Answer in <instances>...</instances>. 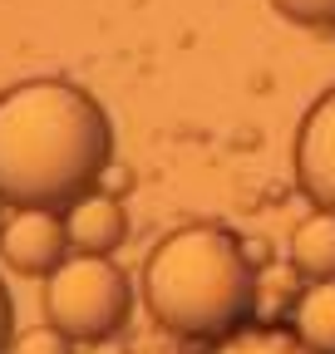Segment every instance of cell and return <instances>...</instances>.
Returning a JSON list of instances; mask_svg holds the SVG:
<instances>
[{
  "label": "cell",
  "instance_id": "cell-1",
  "mask_svg": "<svg viewBox=\"0 0 335 354\" xmlns=\"http://www.w3.org/2000/svg\"><path fill=\"white\" fill-rule=\"evenodd\" d=\"M114 158L104 104L69 79H25L0 94V202L60 212L89 197Z\"/></svg>",
  "mask_w": 335,
  "mask_h": 354
},
{
  "label": "cell",
  "instance_id": "cell-2",
  "mask_svg": "<svg viewBox=\"0 0 335 354\" xmlns=\"http://www.w3.org/2000/svg\"><path fill=\"white\" fill-rule=\"evenodd\" d=\"M148 315L183 339H227L251 320L257 266L242 241L212 221L163 236L143 266Z\"/></svg>",
  "mask_w": 335,
  "mask_h": 354
},
{
  "label": "cell",
  "instance_id": "cell-3",
  "mask_svg": "<svg viewBox=\"0 0 335 354\" xmlns=\"http://www.w3.org/2000/svg\"><path fill=\"white\" fill-rule=\"evenodd\" d=\"M134 310V286L109 256H64L45 276V320L74 344H104L123 330Z\"/></svg>",
  "mask_w": 335,
  "mask_h": 354
},
{
  "label": "cell",
  "instance_id": "cell-4",
  "mask_svg": "<svg viewBox=\"0 0 335 354\" xmlns=\"http://www.w3.org/2000/svg\"><path fill=\"white\" fill-rule=\"evenodd\" d=\"M64 251H69V227L55 212L25 207L0 221V261L15 276H55Z\"/></svg>",
  "mask_w": 335,
  "mask_h": 354
},
{
  "label": "cell",
  "instance_id": "cell-5",
  "mask_svg": "<svg viewBox=\"0 0 335 354\" xmlns=\"http://www.w3.org/2000/svg\"><path fill=\"white\" fill-rule=\"evenodd\" d=\"M296 183L301 192L335 212V88H325V94L306 109L301 118V133H296Z\"/></svg>",
  "mask_w": 335,
  "mask_h": 354
},
{
  "label": "cell",
  "instance_id": "cell-6",
  "mask_svg": "<svg viewBox=\"0 0 335 354\" xmlns=\"http://www.w3.org/2000/svg\"><path fill=\"white\" fill-rule=\"evenodd\" d=\"M64 227H69V251L74 256H109L129 236V216H123V207L114 197L89 192L64 212Z\"/></svg>",
  "mask_w": 335,
  "mask_h": 354
},
{
  "label": "cell",
  "instance_id": "cell-7",
  "mask_svg": "<svg viewBox=\"0 0 335 354\" xmlns=\"http://www.w3.org/2000/svg\"><path fill=\"white\" fill-rule=\"evenodd\" d=\"M291 266L306 281H335V212L316 207L291 232Z\"/></svg>",
  "mask_w": 335,
  "mask_h": 354
},
{
  "label": "cell",
  "instance_id": "cell-8",
  "mask_svg": "<svg viewBox=\"0 0 335 354\" xmlns=\"http://www.w3.org/2000/svg\"><path fill=\"white\" fill-rule=\"evenodd\" d=\"M296 335L316 354H335V281H311L296 300Z\"/></svg>",
  "mask_w": 335,
  "mask_h": 354
},
{
  "label": "cell",
  "instance_id": "cell-9",
  "mask_svg": "<svg viewBox=\"0 0 335 354\" xmlns=\"http://www.w3.org/2000/svg\"><path fill=\"white\" fill-rule=\"evenodd\" d=\"M212 354H316L301 335H291V330H276V325H242L237 335L217 339Z\"/></svg>",
  "mask_w": 335,
  "mask_h": 354
},
{
  "label": "cell",
  "instance_id": "cell-10",
  "mask_svg": "<svg viewBox=\"0 0 335 354\" xmlns=\"http://www.w3.org/2000/svg\"><path fill=\"white\" fill-rule=\"evenodd\" d=\"M271 6L301 30H335V0H271Z\"/></svg>",
  "mask_w": 335,
  "mask_h": 354
},
{
  "label": "cell",
  "instance_id": "cell-11",
  "mask_svg": "<svg viewBox=\"0 0 335 354\" xmlns=\"http://www.w3.org/2000/svg\"><path fill=\"white\" fill-rule=\"evenodd\" d=\"M10 354H74V339L60 335V330L45 320V325H35V330H20L15 344H10Z\"/></svg>",
  "mask_w": 335,
  "mask_h": 354
},
{
  "label": "cell",
  "instance_id": "cell-12",
  "mask_svg": "<svg viewBox=\"0 0 335 354\" xmlns=\"http://www.w3.org/2000/svg\"><path fill=\"white\" fill-rule=\"evenodd\" d=\"M10 344H15V305L6 295V281H0V354H10Z\"/></svg>",
  "mask_w": 335,
  "mask_h": 354
}]
</instances>
